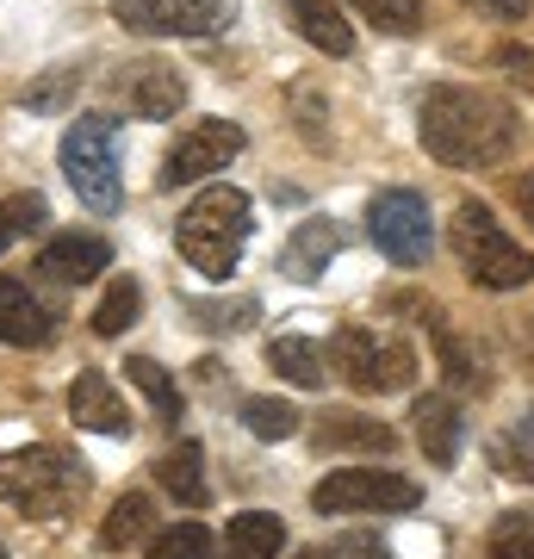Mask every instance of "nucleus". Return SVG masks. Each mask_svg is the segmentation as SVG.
I'll use <instances>...</instances> for the list:
<instances>
[{
    "instance_id": "f257e3e1",
    "label": "nucleus",
    "mask_w": 534,
    "mask_h": 559,
    "mask_svg": "<svg viewBox=\"0 0 534 559\" xmlns=\"http://www.w3.org/2000/svg\"><path fill=\"white\" fill-rule=\"evenodd\" d=\"M416 138L441 168H497L515 150L522 124H515V106L503 94L441 81L416 106Z\"/></svg>"
},
{
    "instance_id": "f03ea898",
    "label": "nucleus",
    "mask_w": 534,
    "mask_h": 559,
    "mask_svg": "<svg viewBox=\"0 0 534 559\" xmlns=\"http://www.w3.org/2000/svg\"><path fill=\"white\" fill-rule=\"evenodd\" d=\"M249 230H256V200L242 193V187H205L187 212H180V255L187 267H199L205 280H230L237 274L242 249H249Z\"/></svg>"
},
{
    "instance_id": "7ed1b4c3",
    "label": "nucleus",
    "mask_w": 534,
    "mask_h": 559,
    "mask_svg": "<svg viewBox=\"0 0 534 559\" xmlns=\"http://www.w3.org/2000/svg\"><path fill=\"white\" fill-rule=\"evenodd\" d=\"M0 498L13 510H25V516L57 522L87 498V466L69 448H50V441L20 448V454H0Z\"/></svg>"
},
{
    "instance_id": "20e7f679",
    "label": "nucleus",
    "mask_w": 534,
    "mask_h": 559,
    "mask_svg": "<svg viewBox=\"0 0 534 559\" xmlns=\"http://www.w3.org/2000/svg\"><path fill=\"white\" fill-rule=\"evenodd\" d=\"M448 242H454L460 267H466L478 286H491V293H515V286H529L534 280V255L491 218V205L460 200L454 224H448Z\"/></svg>"
},
{
    "instance_id": "39448f33",
    "label": "nucleus",
    "mask_w": 534,
    "mask_h": 559,
    "mask_svg": "<svg viewBox=\"0 0 534 559\" xmlns=\"http://www.w3.org/2000/svg\"><path fill=\"white\" fill-rule=\"evenodd\" d=\"M62 175L87 212H119V124L112 119H75L62 131Z\"/></svg>"
},
{
    "instance_id": "423d86ee",
    "label": "nucleus",
    "mask_w": 534,
    "mask_h": 559,
    "mask_svg": "<svg viewBox=\"0 0 534 559\" xmlns=\"http://www.w3.org/2000/svg\"><path fill=\"white\" fill-rule=\"evenodd\" d=\"M416 503H423V491L392 466H342L311 491L317 516H392V510H416Z\"/></svg>"
},
{
    "instance_id": "0eeeda50",
    "label": "nucleus",
    "mask_w": 534,
    "mask_h": 559,
    "mask_svg": "<svg viewBox=\"0 0 534 559\" xmlns=\"http://www.w3.org/2000/svg\"><path fill=\"white\" fill-rule=\"evenodd\" d=\"M367 237H373L379 255H392L397 267L429 261V249H436L429 200H423L416 187H385V193H373V205H367Z\"/></svg>"
},
{
    "instance_id": "6e6552de",
    "label": "nucleus",
    "mask_w": 534,
    "mask_h": 559,
    "mask_svg": "<svg viewBox=\"0 0 534 559\" xmlns=\"http://www.w3.org/2000/svg\"><path fill=\"white\" fill-rule=\"evenodd\" d=\"M112 13L143 38H218L237 20V0H112Z\"/></svg>"
},
{
    "instance_id": "1a4fd4ad",
    "label": "nucleus",
    "mask_w": 534,
    "mask_h": 559,
    "mask_svg": "<svg viewBox=\"0 0 534 559\" xmlns=\"http://www.w3.org/2000/svg\"><path fill=\"white\" fill-rule=\"evenodd\" d=\"M242 124H230V119H193L187 131H180V143L168 150V162H162V175H156V187H193V180H205V175H218V168H230V162L242 156Z\"/></svg>"
},
{
    "instance_id": "9d476101",
    "label": "nucleus",
    "mask_w": 534,
    "mask_h": 559,
    "mask_svg": "<svg viewBox=\"0 0 534 559\" xmlns=\"http://www.w3.org/2000/svg\"><path fill=\"white\" fill-rule=\"evenodd\" d=\"M336 367L355 392H404L416 380V355L404 342H379L373 330H342L336 336Z\"/></svg>"
},
{
    "instance_id": "9b49d317",
    "label": "nucleus",
    "mask_w": 534,
    "mask_h": 559,
    "mask_svg": "<svg viewBox=\"0 0 534 559\" xmlns=\"http://www.w3.org/2000/svg\"><path fill=\"white\" fill-rule=\"evenodd\" d=\"M112 87H119V100L138 112V119H175L180 106H187V75H180L175 62L162 57H138L124 62L119 75H112Z\"/></svg>"
},
{
    "instance_id": "f8f14e48",
    "label": "nucleus",
    "mask_w": 534,
    "mask_h": 559,
    "mask_svg": "<svg viewBox=\"0 0 534 559\" xmlns=\"http://www.w3.org/2000/svg\"><path fill=\"white\" fill-rule=\"evenodd\" d=\"M112 267V242L94 237V230H62L38 249V274L57 280V286H87Z\"/></svg>"
},
{
    "instance_id": "ddd939ff",
    "label": "nucleus",
    "mask_w": 534,
    "mask_h": 559,
    "mask_svg": "<svg viewBox=\"0 0 534 559\" xmlns=\"http://www.w3.org/2000/svg\"><path fill=\"white\" fill-rule=\"evenodd\" d=\"M57 336V318L44 311V299L25 286V280H0V342L13 348H44Z\"/></svg>"
},
{
    "instance_id": "4468645a",
    "label": "nucleus",
    "mask_w": 534,
    "mask_h": 559,
    "mask_svg": "<svg viewBox=\"0 0 534 559\" xmlns=\"http://www.w3.org/2000/svg\"><path fill=\"white\" fill-rule=\"evenodd\" d=\"M69 417H75L81 429H94V436H131V411L119 404L112 380L94 373V367H81V380L69 385Z\"/></svg>"
},
{
    "instance_id": "2eb2a0df",
    "label": "nucleus",
    "mask_w": 534,
    "mask_h": 559,
    "mask_svg": "<svg viewBox=\"0 0 534 559\" xmlns=\"http://www.w3.org/2000/svg\"><path fill=\"white\" fill-rule=\"evenodd\" d=\"M311 441L323 454H392L397 436L379 417H360V411H330V417L311 429Z\"/></svg>"
},
{
    "instance_id": "dca6fc26",
    "label": "nucleus",
    "mask_w": 534,
    "mask_h": 559,
    "mask_svg": "<svg viewBox=\"0 0 534 559\" xmlns=\"http://www.w3.org/2000/svg\"><path fill=\"white\" fill-rule=\"evenodd\" d=\"M336 249H342V230L330 218H305L286 237V249H280V274L286 280H298V286H311L330 261H336Z\"/></svg>"
},
{
    "instance_id": "f3484780",
    "label": "nucleus",
    "mask_w": 534,
    "mask_h": 559,
    "mask_svg": "<svg viewBox=\"0 0 534 559\" xmlns=\"http://www.w3.org/2000/svg\"><path fill=\"white\" fill-rule=\"evenodd\" d=\"M286 7V20H293V32L311 50H323V57H348L355 50V25L342 20L336 0H280Z\"/></svg>"
},
{
    "instance_id": "a211bd4d",
    "label": "nucleus",
    "mask_w": 534,
    "mask_h": 559,
    "mask_svg": "<svg viewBox=\"0 0 534 559\" xmlns=\"http://www.w3.org/2000/svg\"><path fill=\"white\" fill-rule=\"evenodd\" d=\"M416 441H423V454L436 460V466H454V460H460L466 417H460V404L448 399V392H429V399H416Z\"/></svg>"
},
{
    "instance_id": "6ab92c4d",
    "label": "nucleus",
    "mask_w": 534,
    "mask_h": 559,
    "mask_svg": "<svg viewBox=\"0 0 534 559\" xmlns=\"http://www.w3.org/2000/svg\"><path fill=\"white\" fill-rule=\"evenodd\" d=\"M156 485L168 498H180L187 510H205L212 503V479H205V448L199 441H180L156 460Z\"/></svg>"
},
{
    "instance_id": "aec40b11",
    "label": "nucleus",
    "mask_w": 534,
    "mask_h": 559,
    "mask_svg": "<svg viewBox=\"0 0 534 559\" xmlns=\"http://www.w3.org/2000/svg\"><path fill=\"white\" fill-rule=\"evenodd\" d=\"M280 547H286V522L274 510H242L224 528V559H280Z\"/></svg>"
},
{
    "instance_id": "412c9836",
    "label": "nucleus",
    "mask_w": 534,
    "mask_h": 559,
    "mask_svg": "<svg viewBox=\"0 0 534 559\" xmlns=\"http://www.w3.org/2000/svg\"><path fill=\"white\" fill-rule=\"evenodd\" d=\"M268 367H274L280 380L305 385V392H317V385L330 380V367H323V342H311V336H274L268 342Z\"/></svg>"
},
{
    "instance_id": "4be33fe9",
    "label": "nucleus",
    "mask_w": 534,
    "mask_h": 559,
    "mask_svg": "<svg viewBox=\"0 0 534 559\" xmlns=\"http://www.w3.org/2000/svg\"><path fill=\"white\" fill-rule=\"evenodd\" d=\"M124 373H131V385L150 399V411H156L162 423H180V385H175V373H168L162 360L131 355V360H124Z\"/></svg>"
},
{
    "instance_id": "5701e85b",
    "label": "nucleus",
    "mask_w": 534,
    "mask_h": 559,
    "mask_svg": "<svg viewBox=\"0 0 534 559\" xmlns=\"http://www.w3.org/2000/svg\"><path fill=\"white\" fill-rule=\"evenodd\" d=\"M138 311H143V286L131 274L112 280V286L99 293V305H94V336H124V330L138 323Z\"/></svg>"
},
{
    "instance_id": "b1692460",
    "label": "nucleus",
    "mask_w": 534,
    "mask_h": 559,
    "mask_svg": "<svg viewBox=\"0 0 534 559\" xmlns=\"http://www.w3.org/2000/svg\"><path fill=\"white\" fill-rule=\"evenodd\" d=\"M242 429L256 441H293L305 429V411H293L286 399H242Z\"/></svg>"
},
{
    "instance_id": "393cba45",
    "label": "nucleus",
    "mask_w": 534,
    "mask_h": 559,
    "mask_svg": "<svg viewBox=\"0 0 534 559\" xmlns=\"http://www.w3.org/2000/svg\"><path fill=\"white\" fill-rule=\"evenodd\" d=\"M150 522H156V503L143 498V491H124V498L112 503L106 528H99V540H106V547H131V540H150V535H156Z\"/></svg>"
},
{
    "instance_id": "a878e982",
    "label": "nucleus",
    "mask_w": 534,
    "mask_h": 559,
    "mask_svg": "<svg viewBox=\"0 0 534 559\" xmlns=\"http://www.w3.org/2000/svg\"><path fill=\"white\" fill-rule=\"evenodd\" d=\"M348 7L385 38H416L423 32V0H348Z\"/></svg>"
},
{
    "instance_id": "bb28decb",
    "label": "nucleus",
    "mask_w": 534,
    "mask_h": 559,
    "mask_svg": "<svg viewBox=\"0 0 534 559\" xmlns=\"http://www.w3.org/2000/svg\"><path fill=\"white\" fill-rule=\"evenodd\" d=\"M212 528L205 522H175V528H156L150 535V559H212Z\"/></svg>"
},
{
    "instance_id": "cd10ccee",
    "label": "nucleus",
    "mask_w": 534,
    "mask_h": 559,
    "mask_svg": "<svg viewBox=\"0 0 534 559\" xmlns=\"http://www.w3.org/2000/svg\"><path fill=\"white\" fill-rule=\"evenodd\" d=\"M491 559H534V510H529V516H503V522H497Z\"/></svg>"
},
{
    "instance_id": "c85d7f7f",
    "label": "nucleus",
    "mask_w": 534,
    "mask_h": 559,
    "mask_svg": "<svg viewBox=\"0 0 534 559\" xmlns=\"http://www.w3.org/2000/svg\"><path fill=\"white\" fill-rule=\"evenodd\" d=\"M75 87H81V69H57V75H50V81H38V87H25L20 100L32 106V112H57V106L69 100Z\"/></svg>"
},
{
    "instance_id": "c756f323",
    "label": "nucleus",
    "mask_w": 534,
    "mask_h": 559,
    "mask_svg": "<svg viewBox=\"0 0 534 559\" xmlns=\"http://www.w3.org/2000/svg\"><path fill=\"white\" fill-rule=\"evenodd\" d=\"M0 218L13 224V237H32L50 212H44V200L38 193H13V200H0Z\"/></svg>"
},
{
    "instance_id": "7c9ffc66",
    "label": "nucleus",
    "mask_w": 534,
    "mask_h": 559,
    "mask_svg": "<svg viewBox=\"0 0 534 559\" xmlns=\"http://www.w3.org/2000/svg\"><path fill=\"white\" fill-rule=\"evenodd\" d=\"M193 318L205 330H242V323L256 318V305H193Z\"/></svg>"
},
{
    "instance_id": "2f4dec72",
    "label": "nucleus",
    "mask_w": 534,
    "mask_h": 559,
    "mask_svg": "<svg viewBox=\"0 0 534 559\" xmlns=\"http://www.w3.org/2000/svg\"><path fill=\"white\" fill-rule=\"evenodd\" d=\"M460 7H473L478 20H529V0H460Z\"/></svg>"
},
{
    "instance_id": "473e14b6",
    "label": "nucleus",
    "mask_w": 534,
    "mask_h": 559,
    "mask_svg": "<svg viewBox=\"0 0 534 559\" xmlns=\"http://www.w3.org/2000/svg\"><path fill=\"white\" fill-rule=\"evenodd\" d=\"M497 62H503L510 75H529V69H534V57H529V50H515V44H510V50H497Z\"/></svg>"
},
{
    "instance_id": "72a5a7b5",
    "label": "nucleus",
    "mask_w": 534,
    "mask_h": 559,
    "mask_svg": "<svg viewBox=\"0 0 534 559\" xmlns=\"http://www.w3.org/2000/svg\"><path fill=\"white\" fill-rule=\"evenodd\" d=\"M515 205H522V218L534 224V175H529V180H515Z\"/></svg>"
},
{
    "instance_id": "f704fd0d",
    "label": "nucleus",
    "mask_w": 534,
    "mask_h": 559,
    "mask_svg": "<svg viewBox=\"0 0 534 559\" xmlns=\"http://www.w3.org/2000/svg\"><path fill=\"white\" fill-rule=\"evenodd\" d=\"M7 242H20V237H13V224L0 218V249H7Z\"/></svg>"
},
{
    "instance_id": "c9c22d12",
    "label": "nucleus",
    "mask_w": 534,
    "mask_h": 559,
    "mask_svg": "<svg viewBox=\"0 0 534 559\" xmlns=\"http://www.w3.org/2000/svg\"><path fill=\"white\" fill-rule=\"evenodd\" d=\"M298 559H330V554H298Z\"/></svg>"
},
{
    "instance_id": "e433bc0d",
    "label": "nucleus",
    "mask_w": 534,
    "mask_h": 559,
    "mask_svg": "<svg viewBox=\"0 0 534 559\" xmlns=\"http://www.w3.org/2000/svg\"><path fill=\"white\" fill-rule=\"evenodd\" d=\"M0 559H7V540H0Z\"/></svg>"
}]
</instances>
